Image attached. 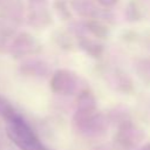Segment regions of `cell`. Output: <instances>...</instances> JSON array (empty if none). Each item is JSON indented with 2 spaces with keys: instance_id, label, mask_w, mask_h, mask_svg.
Masks as SVG:
<instances>
[{
  "instance_id": "cell-1",
  "label": "cell",
  "mask_w": 150,
  "mask_h": 150,
  "mask_svg": "<svg viewBox=\"0 0 150 150\" xmlns=\"http://www.w3.org/2000/svg\"><path fill=\"white\" fill-rule=\"evenodd\" d=\"M5 120L7 122V136L20 150H48L26 122L14 111L5 117Z\"/></svg>"
}]
</instances>
